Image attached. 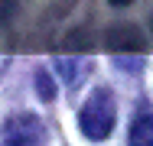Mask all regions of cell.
<instances>
[{
	"label": "cell",
	"mask_w": 153,
	"mask_h": 146,
	"mask_svg": "<svg viewBox=\"0 0 153 146\" xmlns=\"http://www.w3.org/2000/svg\"><path fill=\"white\" fill-rule=\"evenodd\" d=\"M114 114H117V107H114L111 91L98 88L91 97L82 104V114H78L82 133H85L88 140H104V136L111 133V127H114Z\"/></svg>",
	"instance_id": "obj_1"
},
{
	"label": "cell",
	"mask_w": 153,
	"mask_h": 146,
	"mask_svg": "<svg viewBox=\"0 0 153 146\" xmlns=\"http://www.w3.org/2000/svg\"><path fill=\"white\" fill-rule=\"evenodd\" d=\"M0 136H3V143H10V146H20V143L33 146V143L46 140V127L39 123V117H33V114H16L3 123Z\"/></svg>",
	"instance_id": "obj_2"
},
{
	"label": "cell",
	"mask_w": 153,
	"mask_h": 146,
	"mask_svg": "<svg viewBox=\"0 0 153 146\" xmlns=\"http://www.w3.org/2000/svg\"><path fill=\"white\" fill-rule=\"evenodd\" d=\"M108 49H114V52H124V49H130V52H143L147 49V39L140 36V29L137 26H114L108 32Z\"/></svg>",
	"instance_id": "obj_3"
},
{
	"label": "cell",
	"mask_w": 153,
	"mask_h": 146,
	"mask_svg": "<svg viewBox=\"0 0 153 146\" xmlns=\"http://www.w3.org/2000/svg\"><path fill=\"white\" fill-rule=\"evenodd\" d=\"M130 146H153V114L137 117V123L130 127Z\"/></svg>",
	"instance_id": "obj_4"
},
{
	"label": "cell",
	"mask_w": 153,
	"mask_h": 146,
	"mask_svg": "<svg viewBox=\"0 0 153 146\" xmlns=\"http://www.w3.org/2000/svg\"><path fill=\"white\" fill-rule=\"evenodd\" d=\"M36 81H39V97H46V101H52V97H56V88H52V81L46 78V72H39V75H36Z\"/></svg>",
	"instance_id": "obj_5"
},
{
	"label": "cell",
	"mask_w": 153,
	"mask_h": 146,
	"mask_svg": "<svg viewBox=\"0 0 153 146\" xmlns=\"http://www.w3.org/2000/svg\"><path fill=\"white\" fill-rule=\"evenodd\" d=\"M13 7H16V0H0V16H10Z\"/></svg>",
	"instance_id": "obj_6"
},
{
	"label": "cell",
	"mask_w": 153,
	"mask_h": 146,
	"mask_svg": "<svg viewBox=\"0 0 153 146\" xmlns=\"http://www.w3.org/2000/svg\"><path fill=\"white\" fill-rule=\"evenodd\" d=\"M114 7H127V3H134V0H111Z\"/></svg>",
	"instance_id": "obj_7"
}]
</instances>
